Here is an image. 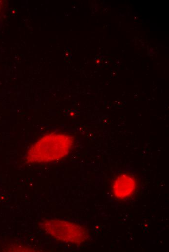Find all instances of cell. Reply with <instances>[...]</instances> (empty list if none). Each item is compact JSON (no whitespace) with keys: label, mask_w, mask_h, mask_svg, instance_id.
Returning <instances> with one entry per match:
<instances>
[{"label":"cell","mask_w":169,"mask_h":252,"mask_svg":"<svg viewBox=\"0 0 169 252\" xmlns=\"http://www.w3.org/2000/svg\"><path fill=\"white\" fill-rule=\"evenodd\" d=\"M74 138L68 134L51 133L42 136L28 150L26 160L30 163H47L59 160L71 150Z\"/></svg>","instance_id":"1"},{"label":"cell","mask_w":169,"mask_h":252,"mask_svg":"<svg viewBox=\"0 0 169 252\" xmlns=\"http://www.w3.org/2000/svg\"><path fill=\"white\" fill-rule=\"evenodd\" d=\"M136 186V181L133 176L122 174L116 177L113 182V194L118 199H124L133 194Z\"/></svg>","instance_id":"3"},{"label":"cell","mask_w":169,"mask_h":252,"mask_svg":"<svg viewBox=\"0 0 169 252\" xmlns=\"http://www.w3.org/2000/svg\"><path fill=\"white\" fill-rule=\"evenodd\" d=\"M40 226L45 233L59 242L80 245L89 238L87 228L71 221L57 219H47Z\"/></svg>","instance_id":"2"}]
</instances>
